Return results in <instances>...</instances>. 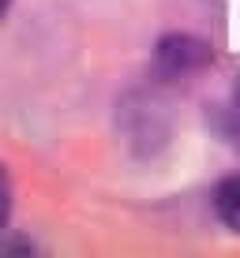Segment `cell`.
Masks as SVG:
<instances>
[{
    "instance_id": "3957f363",
    "label": "cell",
    "mask_w": 240,
    "mask_h": 258,
    "mask_svg": "<svg viewBox=\"0 0 240 258\" xmlns=\"http://www.w3.org/2000/svg\"><path fill=\"white\" fill-rule=\"evenodd\" d=\"M225 139L240 150V90H236V97H233V105L225 109Z\"/></svg>"
},
{
    "instance_id": "6da1fadb",
    "label": "cell",
    "mask_w": 240,
    "mask_h": 258,
    "mask_svg": "<svg viewBox=\"0 0 240 258\" xmlns=\"http://www.w3.org/2000/svg\"><path fill=\"white\" fill-rule=\"evenodd\" d=\"M214 60V52L203 38L195 34H165L154 49V71L162 79H188L199 75L203 68Z\"/></svg>"
},
{
    "instance_id": "7a4b0ae2",
    "label": "cell",
    "mask_w": 240,
    "mask_h": 258,
    "mask_svg": "<svg viewBox=\"0 0 240 258\" xmlns=\"http://www.w3.org/2000/svg\"><path fill=\"white\" fill-rule=\"evenodd\" d=\"M214 210H218L221 225H225L229 232L240 236V176H229V180L218 183V191H214Z\"/></svg>"
}]
</instances>
